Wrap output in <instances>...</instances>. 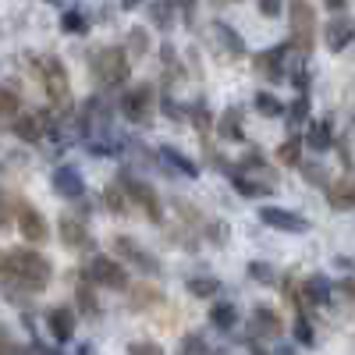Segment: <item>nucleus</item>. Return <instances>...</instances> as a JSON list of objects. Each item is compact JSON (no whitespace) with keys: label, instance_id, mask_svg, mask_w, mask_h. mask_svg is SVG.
Returning <instances> with one entry per match:
<instances>
[{"label":"nucleus","instance_id":"nucleus-27","mask_svg":"<svg viewBox=\"0 0 355 355\" xmlns=\"http://www.w3.org/2000/svg\"><path fill=\"white\" fill-rule=\"evenodd\" d=\"M231 182H234V189H239L245 199H263V196H270V185L252 182V178H245L242 171H234V174H231Z\"/></svg>","mask_w":355,"mask_h":355},{"label":"nucleus","instance_id":"nucleus-21","mask_svg":"<svg viewBox=\"0 0 355 355\" xmlns=\"http://www.w3.org/2000/svg\"><path fill=\"white\" fill-rule=\"evenodd\" d=\"M327 202H331V210H352L355 206V182H331Z\"/></svg>","mask_w":355,"mask_h":355},{"label":"nucleus","instance_id":"nucleus-33","mask_svg":"<svg viewBox=\"0 0 355 355\" xmlns=\"http://www.w3.org/2000/svg\"><path fill=\"white\" fill-rule=\"evenodd\" d=\"M252 107H256L263 117H281V114H284V103H281L277 96H270V93H256Z\"/></svg>","mask_w":355,"mask_h":355},{"label":"nucleus","instance_id":"nucleus-19","mask_svg":"<svg viewBox=\"0 0 355 355\" xmlns=\"http://www.w3.org/2000/svg\"><path fill=\"white\" fill-rule=\"evenodd\" d=\"M15 135H18L21 142H40V139L46 135L43 117H40V114H18V117H15Z\"/></svg>","mask_w":355,"mask_h":355},{"label":"nucleus","instance_id":"nucleus-43","mask_svg":"<svg viewBox=\"0 0 355 355\" xmlns=\"http://www.w3.org/2000/svg\"><path fill=\"white\" fill-rule=\"evenodd\" d=\"M164 114L171 117V121H185V117H189V114H185L182 107H178V103H174L171 96H164Z\"/></svg>","mask_w":355,"mask_h":355},{"label":"nucleus","instance_id":"nucleus-29","mask_svg":"<svg viewBox=\"0 0 355 355\" xmlns=\"http://www.w3.org/2000/svg\"><path fill=\"white\" fill-rule=\"evenodd\" d=\"M121 50H128V61H132V57H142L146 50H150V33H146L142 25H135L132 33H128V43Z\"/></svg>","mask_w":355,"mask_h":355},{"label":"nucleus","instance_id":"nucleus-46","mask_svg":"<svg viewBox=\"0 0 355 355\" xmlns=\"http://www.w3.org/2000/svg\"><path fill=\"white\" fill-rule=\"evenodd\" d=\"M78 355H96V352H93V348H89V345H82V348H78Z\"/></svg>","mask_w":355,"mask_h":355},{"label":"nucleus","instance_id":"nucleus-41","mask_svg":"<svg viewBox=\"0 0 355 355\" xmlns=\"http://www.w3.org/2000/svg\"><path fill=\"white\" fill-rule=\"evenodd\" d=\"M128 355H164V345L160 341H132Z\"/></svg>","mask_w":355,"mask_h":355},{"label":"nucleus","instance_id":"nucleus-23","mask_svg":"<svg viewBox=\"0 0 355 355\" xmlns=\"http://www.w3.org/2000/svg\"><path fill=\"white\" fill-rule=\"evenodd\" d=\"M128 295H132V309H150V306L164 302V291L157 284H135V288H128Z\"/></svg>","mask_w":355,"mask_h":355},{"label":"nucleus","instance_id":"nucleus-49","mask_svg":"<svg viewBox=\"0 0 355 355\" xmlns=\"http://www.w3.org/2000/svg\"><path fill=\"white\" fill-rule=\"evenodd\" d=\"M0 259H4V252H0Z\"/></svg>","mask_w":355,"mask_h":355},{"label":"nucleus","instance_id":"nucleus-3","mask_svg":"<svg viewBox=\"0 0 355 355\" xmlns=\"http://www.w3.org/2000/svg\"><path fill=\"white\" fill-rule=\"evenodd\" d=\"M114 259L135 266V270L146 274V277H160L164 274V263L150 249H142L135 239H128V234H117V239H114Z\"/></svg>","mask_w":355,"mask_h":355},{"label":"nucleus","instance_id":"nucleus-14","mask_svg":"<svg viewBox=\"0 0 355 355\" xmlns=\"http://www.w3.org/2000/svg\"><path fill=\"white\" fill-rule=\"evenodd\" d=\"M352 40H355V18L338 15V18H331V21H327V33H323V43H327V50H331V53H341Z\"/></svg>","mask_w":355,"mask_h":355},{"label":"nucleus","instance_id":"nucleus-30","mask_svg":"<svg viewBox=\"0 0 355 355\" xmlns=\"http://www.w3.org/2000/svg\"><path fill=\"white\" fill-rule=\"evenodd\" d=\"M61 33H68V36H82V33H89V21H85V15L82 11H64L61 15Z\"/></svg>","mask_w":355,"mask_h":355},{"label":"nucleus","instance_id":"nucleus-1","mask_svg":"<svg viewBox=\"0 0 355 355\" xmlns=\"http://www.w3.org/2000/svg\"><path fill=\"white\" fill-rule=\"evenodd\" d=\"M0 274H4L11 284H18L21 291L36 295L46 291L53 281V263L40 252V249H11L0 259Z\"/></svg>","mask_w":355,"mask_h":355},{"label":"nucleus","instance_id":"nucleus-38","mask_svg":"<svg viewBox=\"0 0 355 355\" xmlns=\"http://www.w3.org/2000/svg\"><path fill=\"white\" fill-rule=\"evenodd\" d=\"M189 117H192V125L199 128V132H206L214 125V117H210V110H206V103H192V110H185Z\"/></svg>","mask_w":355,"mask_h":355},{"label":"nucleus","instance_id":"nucleus-37","mask_svg":"<svg viewBox=\"0 0 355 355\" xmlns=\"http://www.w3.org/2000/svg\"><path fill=\"white\" fill-rule=\"evenodd\" d=\"M18 107H21V100L11 93V89L0 85V117H18Z\"/></svg>","mask_w":355,"mask_h":355},{"label":"nucleus","instance_id":"nucleus-15","mask_svg":"<svg viewBox=\"0 0 355 355\" xmlns=\"http://www.w3.org/2000/svg\"><path fill=\"white\" fill-rule=\"evenodd\" d=\"M53 189H57V196H64V199H82L85 196V182H82L78 167H71V164L57 167L53 171Z\"/></svg>","mask_w":355,"mask_h":355},{"label":"nucleus","instance_id":"nucleus-12","mask_svg":"<svg viewBox=\"0 0 355 355\" xmlns=\"http://www.w3.org/2000/svg\"><path fill=\"white\" fill-rule=\"evenodd\" d=\"M284 50H288V46H270V50H259V53H256L252 64H256L259 78H266V82H288Z\"/></svg>","mask_w":355,"mask_h":355},{"label":"nucleus","instance_id":"nucleus-36","mask_svg":"<svg viewBox=\"0 0 355 355\" xmlns=\"http://www.w3.org/2000/svg\"><path fill=\"white\" fill-rule=\"evenodd\" d=\"M306 117H309V96H306V93H299V100H295V103L288 107V121H291V125H302Z\"/></svg>","mask_w":355,"mask_h":355},{"label":"nucleus","instance_id":"nucleus-4","mask_svg":"<svg viewBox=\"0 0 355 355\" xmlns=\"http://www.w3.org/2000/svg\"><path fill=\"white\" fill-rule=\"evenodd\" d=\"M85 277L93 284H100V288H110V291H128L132 288L125 263H117L114 256H93L89 266H85Z\"/></svg>","mask_w":355,"mask_h":355},{"label":"nucleus","instance_id":"nucleus-35","mask_svg":"<svg viewBox=\"0 0 355 355\" xmlns=\"http://www.w3.org/2000/svg\"><path fill=\"white\" fill-rule=\"evenodd\" d=\"M249 277L259 281V284H274L277 281V270L270 263H249Z\"/></svg>","mask_w":355,"mask_h":355},{"label":"nucleus","instance_id":"nucleus-25","mask_svg":"<svg viewBox=\"0 0 355 355\" xmlns=\"http://www.w3.org/2000/svg\"><path fill=\"white\" fill-rule=\"evenodd\" d=\"M160 160H164V164H171L174 171H182L185 178H199V164H196V160H189L185 153L171 150V146H160Z\"/></svg>","mask_w":355,"mask_h":355},{"label":"nucleus","instance_id":"nucleus-34","mask_svg":"<svg viewBox=\"0 0 355 355\" xmlns=\"http://www.w3.org/2000/svg\"><path fill=\"white\" fill-rule=\"evenodd\" d=\"M103 202H107L110 214H125V210H128V199H125V192H121V185H117V182L103 192Z\"/></svg>","mask_w":355,"mask_h":355},{"label":"nucleus","instance_id":"nucleus-2","mask_svg":"<svg viewBox=\"0 0 355 355\" xmlns=\"http://www.w3.org/2000/svg\"><path fill=\"white\" fill-rule=\"evenodd\" d=\"M40 75H43V89H46V96L57 110H68L71 107V82H68V68L61 64V57H40Z\"/></svg>","mask_w":355,"mask_h":355},{"label":"nucleus","instance_id":"nucleus-16","mask_svg":"<svg viewBox=\"0 0 355 355\" xmlns=\"http://www.w3.org/2000/svg\"><path fill=\"white\" fill-rule=\"evenodd\" d=\"M295 299H299L302 306H327L331 302V281L316 274V277H306L302 291H295Z\"/></svg>","mask_w":355,"mask_h":355},{"label":"nucleus","instance_id":"nucleus-48","mask_svg":"<svg viewBox=\"0 0 355 355\" xmlns=\"http://www.w3.org/2000/svg\"><path fill=\"white\" fill-rule=\"evenodd\" d=\"M277 355H295V352H291V348L284 345V348H277Z\"/></svg>","mask_w":355,"mask_h":355},{"label":"nucleus","instance_id":"nucleus-45","mask_svg":"<svg viewBox=\"0 0 355 355\" xmlns=\"http://www.w3.org/2000/svg\"><path fill=\"white\" fill-rule=\"evenodd\" d=\"M139 4H146V0H121V8H125V11H135Z\"/></svg>","mask_w":355,"mask_h":355},{"label":"nucleus","instance_id":"nucleus-42","mask_svg":"<svg viewBox=\"0 0 355 355\" xmlns=\"http://www.w3.org/2000/svg\"><path fill=\"white\" fill-rule=\"evenodd\" d=\"M256 8H259V15H266V18H281L284 0H256Z\"/></svg>","mask_w":355,"mask_h":355},{"label":"nucleus","instance_id":"nucleus-31","mask_svg":"<svg viewBox=\"0 0 355 355\" xmlns=\"http://www.w3.org/2000/svg\"><path fill=\"white\" fill-rule=\"evenodd\" d=\"M150 18L157 28H171L174 25V4L171 0H157V4H150Z\"/></svg>","mask_w":355,"mask_h":355},{"label":"nucleus","instance_id":"nucleus-40","mask_svg":"<svg viewBox=\"0 0 355 355\" xmlns=\"http://www.w3.org/2000/svg\"><path fill=\"white\" fill-rule=\"evenodd\" d=\"M78 306H82V313H85V316H96V313H100L96 295L89 291V284H78Z\"/></svg>","mask_w":355,"mask_h":355},{"label":"nucleus","instance_id":"nucleus-47","mask_svg":"<svg viewBox=\"0 0 355 355\" xmlns=\"http://www.w3.org/2000/svg\"><path fill=\"white\" fill-rule=\"evenodd\" d=\"M249 355H270V352H263V348H256V345H252V348H249Z\"/></svg>","mask_w":355,"mask_h":355},{"label":"nucleus","instance_id":"nucleus-8","mask_svg":"<svg viewBox=\"0 0 355 355\" xmlns=\"http://www.w3.org/2000/svg\"><path fill=\"white\" fill-rule=\"evenodd\" d=\"M117 107H121V114L128 117L132 125H146L153 117V89L146 85V82L142 85H132V89H125V93H121V103H117Z\"/></svg>","mask_w":355,"mask_h":355},{"label":"nucleus","instance_id":"nucleus-9","mask_svg":"<svg viewBox=\"0 0 355 355\" xmlns=\"http://www.w3.org/2000/svg\"><path fill=\"white\" fill-rule=\"evenodd\" d=\"M18 231H21V239L28 245H43L50 239V227H46L43 214L36 210V206H28V202H18Z\"/></svg>","mask_w":355,"mask_h":355},{"label":"nucleus","instance_id":"nucleus-39","mask_svg":"<svg viewBox=\"0 0 355 355\" xmlns=\"http://www.w3.org/2000/svg\"><path fill=\"white\" fill-rule=\"evenodd\" d=\"M299 167H302V174H306V182H309V185H323V189L331 185V178H327V171H323L320 164H316V167H313V164H299Z\"/></svg>","mask_w":355,"mask_h":355},{"label":"nucleus","instance_id":"nucleus-10","mask_svg":"<svg viewBox=\"0 0 355 355\" xmlns=\"http://www.w3.org/2000/svg\"><path fill=\"white\" fill-rule=\"evenodd\" d=\"M259 220L274 231H288V234H306L309 231V220L295 210H281V206H263L259 210Z\"/></svg>","mask_w":355,"mask_h":355},{"label":"nucleus","instance_id":"nucleus-18","mask_svg":"<svg viewBox=\"0 0 355 355\" xmlns=\"http://www.w3.org/2000/svg\"><path fill=\"white\" fill-rule=\"evenodd\" d=\"M217 135L227 139V142H242L245 139V114L239 107H227L217 121Z\"/></svg>","mask_w":355,"mask_h":355},{"label":"nucleus","instance_id":"nucleus-28","mask_svg":"<svg viewBox=\"0 0 355 355\" xmlns=\"http://www.w3.org/2000/svg\"><path fill=\"white\" fill-rule=\"evenodd\" d=\"M185 288H189L192 299H214V295H220V281L217 277H189Z\"/></svg>","mask_w":355,"mask_h":355},{"label":"nucleus","instance_id":"nucleus-20","mask_svg":"<svg viewBox=\"0 0 355 355\" xmlns=\"http://www.w3.org/2000/svg\"><path fill=\"white\" fill-rule=\"evenodd\" d=\"M309 150H316V153H327L331 146H334V132H331V121H309V132H306V139H302Z\"/></svg>","mask_w":355,"mask_h":355},{"label":"nucleus","instance_id":"nucleus-7","mask_svg":"<svg viewBox=\"0 0 355 355\" xmlns=\"http://www.w3.org/2000/svg\"><path fill=\"white\" fill-rule=\"evenodd\" d=\"M316 11H313V4L309 0H291V43L299 46L302 53H309L313 50V43H316Z\"/></svg>","mask_w":355,"mask_h":355},{"label":"nucleus","instance_id":"nucleus-11","mask_svg":"<svg viewBox=\"0 0 355 355\" xmlns=\"http://www.w3.org/2000/svg\"><path fill=\"white\" fill-rule=\"evenodd\" d=\"M75 327H78V316H75L71 306H53L46 313V331H50V338L57 345H68L75 338Z\"/></svg>","mask_w":355,"mask_h":355},{"label":"nucleus","instance_id":"nucleus-24","mask_svg":"<svg viewBox=\"0 0 355 355\" xmlns=\"http://www.w3.org/2000/svg\"><path fill=\"white\" fill-rule=\"evenodd\" d=\"M234 323H239V309H234V302H214L210 306V327L231 331Z\"/></svg>","mask_w":355,"mask_h":355},{"label":"nucleus","instance_id":"nucleus-32","mask_svg":"<svg viewBox=\"0 0 355 355\" xmlns=\"http://www.w3.org/2000/svg\"><path fill=\"white\" fill-rule=\"evenodd\" d=\"M291 334H295V341H299V345H316V334H313V323H309V316L306 313H299V316H295V323H291Z\"/></svg>","mask_w":355,"mask_h":355},{"label":"nucleus","instance_id":"nucleus-17","mask_svg":"<svg viewBox=\"0 0 355 355\" xmlns=\"http://www.w3.org/2000/svg\"><path fill=\"white\" fill-rule=\"evenodd\" d=\"M57 234H61V242H64L68 249H75V252H82L85 245H93V242H89L85 224H82L78 217H61V220H57Z\"/></svg>","mask_w":355,"mask_h":355},{"label":"nucleus","instance_id":"nucleus-6","mask_svg":"<svg viewBox=\"0 0 355 355\" xmlns=\"http://www.w3.org/2000/svg\"><path fill=\"white\" fill-rule=\"evenodd\" d=\"M117 185H121V192H125V199H132L139 210L150 217L153 224H160L164 220V206H160V199H157V192H153V185H146V182H139V178H132L128 171H121V178H117Z\"/></svg>","mask_w":355,"mask_h":355},{"label":"nucleus","instance_id":"nucleus-26","mask_svg":"<svg viewBox=\"0 0 355 355\" xmlns=\"http://www.w3.org/2000/svg\"><path fill=\"white\" fill-rule=\"evenodd\" d=\"M277 164H284V167H299L302 164V135H288L277 146Z\"/></svg>","mask_w":355,"mask_h":355},{"label":"nucleus","instance_id":"nucleus-22","mask_svg":"<svg viewBox=\"0 0 355 355\" xmlns=\"http://www.w3.org/2000/svg\"><path fill=\"white\" fill-rule=\"evenodd\" d=\"M214 36L220 40V46H224V53H231V57H242L245 53V40L234 33V28L227 25V21H214Z\"/></svg>","mask_w":355,"mask_h":355},{"label":"nucleus","instance_id":"nucleus-5","mask_svg":"<svg viewBox=\"0 0 355 355\" xmlns=\"http://www.w3.org/2000/svg\"><path fill=\"white\" fill-rule=\"evenodd\" d=\"M93 71L100 78V85H121L132 71V61L121 46H103L96 57H93Z\"/></svg>","mask_w":355,"mask_h":355},{"label":"nucleus","instance_id":"nucleus-44","mask_svg":"<svg viewBox=\"0 0 355 355\" xmlns=\"http://www.w3.org/2000/svg\"><path fill=\"white\" fill-rule=\"evenodd\" d=\"M323 4H327V8L334 11V15H341V11H345V4H348V0H323Z\"/></svg>","mask_w":355,"mask_h":355},{"label":"nucleus","instance_id":"nucleus-13","mask_svg":"<svg viewBox=\"0 0 355 355\" xmlns=\"http://www.w3.org/2000/svg\"><path fill=\"white\" fill-rule=\"evenodd\" d=\"M249 334H256V338H281L284 334V320L270 306H256L252 316H249Z\"/></svg>","mask_w":355,"mask_h":355}]
</instances>
